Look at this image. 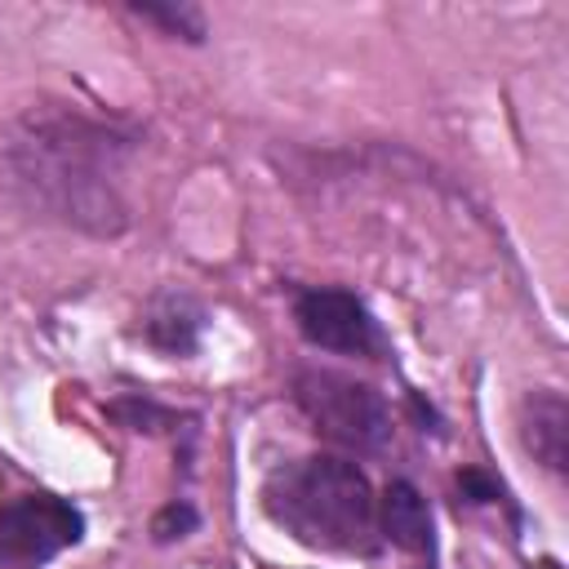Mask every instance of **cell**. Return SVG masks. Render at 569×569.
Instances as JSON below:
<instances>
[{
	"label": "cell",
	"instance_id": "obj_11",
	"mask_svg": "<svg viewBox=\"0 0 569 569\" xmlns=\"http://www.w3.org/2000/svg\"><path fill=\"white\" fill-rule=\"evenodd\" d=\"M458 485H462V493L471 498V502H493V498H502V485L498 480H489L485 471H476V467H467L462 476H458Z\"/></svg>",
	"mask_w": 569,
	"mask_h": 569
},
{
	"label": "cell",
	"instance_id": "obj_3",
	"mask_svg": "<svg viewBox=\"0 0 569 569\" xmlns=\"http://www.w3.org/2000/svg\"><path fill=\"white\" fill-rule=\"evenodd\" d=\"M298 405L325 440H333L351 453H378L391 436L387 400L356 378L311 369L298 378Z\"/></svg>",
	"mask_w": 569,
	"mask_h": 569
},
{
	"label": "cell",
	"instance_id": "obj_7",
	"mask_svg": "<svg viewBox=\"0 0 569 569\" xmlns=\"http://www.w3.org/2000/svg\"><path fill=\"white\" fill-rule=\"evenodd\" d=\"M382 533L409 551V556H431L436 551V533H431V511L427 498L409 485V480H391L382 493Z\"/></svg>",
	"mask_w": 569,
	"mask_h": 569
},
{
	"label": "cell",
	"instance_id": "obj_12",
	"mask_svg": "<svg viewBox=\"0 0 569 569\" xmlns=\"http://www.w3.org/2000/svg\"><path fill=\"white\" fill-rule=\"evenodd\" d=\"M538 569H560V565H556V560H542V565H538Z\"/></svg>",
	"mask_w": 569,
	"mask_h": 569
},
{
	"label": "cell",
	"instance_id": "obj_9",
	"mask_svg": "<svg viewBox=\"0 0 569 569\" xmlns=\"http://www.w3.org/2000/svg\"><path fill=\"white\" fill-rule=\"evenodd\" d=\"M133 13H142V18H151V22H164L169 31L187 36V40H200V36H204V18H200V9H191V4H133Z\"/></svg>",
	"mask_w": 569,
	"mask_h": 569
},
{
	"label": "cell",
	"instance_id": "obj_6",
	"mask_svg": "<svg viewBox=\"0 0 569 569\" xmlns=\"http://www.w3.org/2000/svg\"><path fill=\"white\" fill-rule=\"evenodd\" d=\"M520 431L538 462L551 471H565L569 462V405L560 391H533L520 405Z\"/></svg>",
	"mask_w": 569,
	"mask_h": 569
},
{
	"label": "cell",
	"instance_id": "obj_5",
	"mask_svg": "<svg viewBox=\"0 0 569 569\" xmlns=\"http://www.w3.org/2000/svg\"><path fill=\"white\" fill-rule=\"evenodd\" d=\"M293 320L311 347L347 351V356H373L382 347V333L369 316V307L347 289H307L293 302Z\"/></svg>",
	"mask_w": 569,
	"mask_h": 569
},
{
	"label": "cell",
	"instance_id": "obj_4",
	"mask_svg": "<svg viewBox=\"0 0 569 569\" xmlns=\"http://www.w3.org/2000/svg\"><path fill=\"white\" fill-rule=\"evenodd\" d=\"M80 533H84V516L58 493H22L0 507V547L13 560L27 565L53 560L58 551L76 547Z\"/></svg>",
	"mask_w": 569,
	"mask_h": 569
},
{
	"label": "cell",
	"instance_id": "obj_2",
	"mask_svg": "<svg viewBox=\"0 0 569 569\" xmlns=\"http://www.w3.org/2000/svg\"><path fill=\"white\" fill-rule=\"evenodd\" d=\"M267 516L316 551H365L373 533V489L347 458H298L267 476Z\"/></svg>",
	"mask_w": 569,
	"mask_h": 569
},
{
	"label": "cell",
	"instance_id": "obj_8",
	"mask_svg": "<svg viewBox=\"0 0 569 569\" xmlns=\"http://www.w3.org/2000/svg\"><path fill=\"white\" fill-rule=\"evenodd\" d=\"M200 320L204 316L187 293H164L147 311V338L169 356H187L196 347V338H200Z\"/></svg>",
	"mask_w": 569,
	"mask_h": 569
},
{
	"label": "cell",
	"instance_id": "obj_10",
	"mask_svg": "<svg viewBox=\"0 0 569 569\" xmlns=\"http://www.w3.org/2000/svg\"><path fill=\"white\" fill-rule=\"evenodd\" d=\"M196 529V511L187 507V502H169L156 520H151V533H156V542H173V538H187Z\"/></svg>",
	"mask_w": 569,
	"mask_h": 569
},
{
	"label": "cell",
	"instance_id": "obj_1",
	"mask_svg": "<svg viewBox=\"0 0 569 569\" xmlns=\"http://www.w3.org/2000/svg\"><path fill=\"white\" fill-rule=\"evenodd\" d=\"M107 142L111 138H102L80 116L31 111L9 142V164L18 182L36 196V204L58 213L62 222L111 236L124 227V200L116 196L107 169Z\"/></svg>",
	"mask_w": 569,
	"mask_h": 569
}]
</instances>
